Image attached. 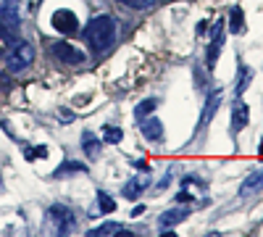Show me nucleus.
<instances>
[{"mask_svg":"<svg viewBox=\"0 0 263 237\" xmlns=\"http://www.w3.org/2000/svg\"><path fill=\"white\" fill-rule=\"evenodd\" d=\"M32 61H34V45H32V42H21V40H16L13 45H11V50H8L6 66H8L11 74H18V71H24Z\"/></svg>","mask_w":263,"mask_h":237,"instance_id":"obj_4","label":"nucleus"},{"mask_svg":"<svg viewBox=\"0 0 263 237\" xmlns=\"http://www.w3.org/2000/svg\"><path fill=\"white\" fill-rule=\"evenodd\" d=\"M258 153H260V156H263V142H260V145H258Z\"/></svg>","mask_w":263,"mask_h":237,"instance_id":"obj_28","label":"nucleus"},{"mask_svg":"<svg viewBox=\"0 0 263 237\" xmlns=\"http://www.w3.org/2000/svg\"><path fill=\"white\" fill-rule=\"evenodd\" d=\"M0 190H3V177H0Z\"/></svg>","mask_w":263,"mask_h":237,"instance_id":"obj_29","label":"nucleus"},{"mask_svg":"<svg viewBox=\"0 0 263 237\" xmlns=\"http://www.w3.org/2000/svg\"><path fill=\"white\" fill-rule=\"evenodd\" d=\"M50 56L58 58V61H63V63H71V66L84 61V53L79 48L69 45V42H53V45H50Z\"/></svg>","mask_w":263,"mask_h":237,"instance_id":"obj_6","label":"nucleus"},{"mask_svg":"<svg viewBox=\"0 0 263 237\" xmlns=\"http://www.w3.org/2000/svg\"><path fill=\"white\" fill-rule=\"evenodd\" d=\"M116 37V21L111 16H95L90 19V24L84 27V40L92 48V53H103L114 45Z\"/></svg>","mask_w":263,"mask_h":237,"instance_id":"obj_1","label":"nucleus"},{"mask_svg":"<svg viewBox=\"0 0 263 237\" xmlns=\"http://www.w3.org/2000/svg\"><path fill=\"white\" fill-rule=\"evenodd\" d=\"M74 227H77V224H74L71 208H66V206H50L42 232H45V234H69Z\"/></svg>","mask_w":263,"mask_h":237,"instance_id":"obj_3","label":"nucleus"},{"mask_svg":"<svg viewBox=\"0 0 263 237\" xmlns=\"http://www.w3.org/2000/svg\"><path fill=\"white\" fill-rule=\"evenodd\" d=\"M116 211V200L108 195V192H98V213H114Z\"/></svg>","mask_w":263,"mask_h":237,"instance_id":"obj_19","label":"nucleus"},{"mask_svg":"<svg viewBox=\"0 0 263 237\" xmlns=\"http://www.w3.org/2000/svg\"><path fill=\"white\" fill-rule=\"evenodd\" d=\"M27 161H34V158H45L48 156V148L45 145H34V148H27Z\"/></svg>","mask_w":263,"mask_h":237,"instance_id":"obj_22","label":"nucleus"},{"mask_svg":"<svg viewBox=\"0 0 263 237\" xmlns=\"http://www.w3.org/2000/svg\"><path fill=\"white\" fill-rule=\"evenodd\" d=\"M221 98H224L221 90H213V93H211V98H208V103H205V108H203V119H200V124H197V129H205V126L211 124V119H213L216 111H218V105H221Z\"/></svg>","mask_w":263,"mask_h":237,"instance_id":"obj_10","label":"nucleus"},{"mask_svg":"<svg viewBox=\"0 0 263 237\" xmlns=\"http://www.w3.org/2000/svg\"><path fill=\"white\" fill-rule=\"evenodd\" d=\"M187 200H190V192H187V190H182L179 195H177V203H187Z\"/></svg>","mask_w":263,"mask_h":237,"instance_id":"obj_25","label":"nucleus"},{"mask_svg":"<svg viewBox=\"0 0 263 237\" xmlns=\"http://www.w3.org/2000/svg\"><path fill=\"white\" fill-rule=\"evenodd\" d=\"M140 132H142V137L150 140V142H161V140H163V124H161L158 116H147V119L140 121Z\"/></svg>","mask_w":263,"mask_h":237,"instance_id":"obj_7","label":"nucleus"},{"mask_svg":"<svg viewBox=\"0 0 263 237\" xmlns=\"http://www.w3.org/2000/svg\"><path fill=\"white\" fill-rule=\"evenodd\" d=\"M84 171H87V166H84V163H79V161H71V158H69V161H63V163L53 171V177H58V179H61V177H71V174H84Z\"/></svg>","mask_w":263,"mask_h":237,"instance_id":"obj_15","label":"nucleus"},{"mask_svg":"<svg viewBox=\"0 0 263 237\" xmlns=\"http://www.w3.org/2000/svg\"><path fill=\"white\" fill-rule=\"evenodd\" d=\"M150 185V174L145 171V174H137V177H132L126 185H124V190H121V195L124 198H129V200H135L137 195H142L145 192V187Z\"/></svg>","mask_w":263,"mask_h":237,"instance_id":"obj_9","label":"nucleus"},{"mask_svg":"<svg viewBox=\"0 0 263 237\" xmlns=\"http://www.w3.org/2000/svg\"><path fill=\"white\" fill-rule=\"evenodd\" d=\"M221 45H224V21H218L213 27V40H211V48H208V66L211 69L216 66V58L221 53Z\"/></svg>","mask_w":263,"mask_h":237,"instance_id":"obj_11","label":"nucleus"},{"mask_svg":"<svg viewBox=\"0 0 263 237\" xmlns=\"http://www.w3.org/2000/svg\"><path fill=\"white\" fill-rule=\"evenodd\" d=\"M142 211H145V206H137L135 211H132V216H135V219H137V216H140V213H142Z\"/></svg>","mask_w":263,"mask_h":237,"instance_id":"obj_27","label":"nucleus"},{"mask_svg":"<svg viewBox=\"0 0 263 237\" xmlns=\"http://www.w3.org/2000/svg\"><path fill=\"white\" fill-rule=\"evenodd\" d=\"M258 190H263V169H255V171H250V174L245 177V182L239 185V195L248 198V195H253V192H258Z\"/></svg>","mask_w":263,"mask_h":237,"instance_id":"obj_12","label":"nucleus"},{"mask_svg":"<svg viewBox=\"0 0 263 237\" xmlns=\"http://www.w3.org/2000/svg\"><path fill=\"white\" fill-rule=\"evenodd\" d=\"M21 0H3L0 3V37L8 45L18 40V29H21Z\"/></svg>","mask_w":263,"mask_h":237,"instance_id":"obj_2","label":"nucleus"},{"mask_svg":"<svg viewBox=\"0 0 263 237\" xmlns=\"http://www.w3.org/2000/svg\"><path fill=\"white\" fill-rule=\"evenodd\" d=\"M208 32V24H205V21H200V24H197V34H205Z\"/></svg>","mask_w":263,"mask_h":237,"instance_id":"obj_26","label":"nucleus"},{"mask_svg":"<svg viewBox=\"0 0 263 237\" xmlns=\"http://www.w3.org/2000/svg\"><path fill=\"white\" fill-rule=\"evenodd\" d=\"M171 177H174V166H171V169L166 171V177H163V179L158 182V190H166V187H168V182H171Z\"/></svg>","mask_w":263,"mask_h":237,"instance_id":"obj_24","label":"nucleus"},{"mask_svg":"<svg viewBox=\"0 0 263 237\" xmlns=\"http://www.w3.org/2000/svg\"><path fill=\"white\" fill-rule=\"evenodd\" d=\"M250 79H253V71H250L248 66H239V74H237V84H234V93H237V98H239V95H242V93L248 90Z\"/></svg>","mask_w":263,"mask_h":237,"instance_id":"obj_18","label":"nucleus"},{"mask_svg":"<svg viewBox=\"0 0 263 237\" xmlns=\"http://www.w3.org/2000/svg\"><path fill=\"white\" fill-rule=\"evenodd\" d=\"M229 29L234 34H242L245 32V13H242V8H239V6H234L229 11Z\"/></svg>","mask_w":263,"mask_h":237,"instance_id":"obj_16","label":"nucleus"},{"mask_svg":"<svg viewBox=\"0 0 263 237\" xmlns=\"http://www.w3.org/2000/svg\"><path fill=\"white\" fill-rule=\"evenodd\" d=\"M250 121V108L245 103H234V108H232V132H242V129L248 126Z\"/></svg>","mask_w":263,"mask_h":237,"instance_id":"obj_13","label":"nucleus"},{"mask_svg":"<svg viewBox=\"0 0 263 237\" xmlns=\"http://www.w3.org/2000/svg\"><path fill=\"white\" fill-rule=\"evenodd\" d=\"M187 216H190V208H179V206H174V208L163 211L161 216H158V227H161V229H171V227L182 224Z\"/></svg>","mask_w":263,"mask_h":237,"instance_id":"obj_8","label":"nucleus"},{"mask_svg":"<svg viewBox=\"0 0 263 237\" xmlns=\"http://www.w3.org/2000/svg\"><path fill=\"white\" fill-rule=\"evenodd\" d=\"M116 232H124V227H121V224H116V222H108V224H103V227H95V229H90V232H87V237H100V234H116Z\"/></svg>","mask_w":263,"mask_h":237,"instance_id":"obj_20","label":"nucleus"},{"mask_svg":"<svg viewBox=\"0 0 263 237\" xmlns=\"http://www.w3.org/2000/svg\"><path fill=\"white\" fill-rule=\"evenodd\" d=\"M50 24H53V29H58L61 34H77V32H79V19H77V13L69 11V8L55 11L53 19H50Z\"/></svg>","mask_w":263,"mask_h":237,"instance_id":"obj_5","label":"nucleus"},{"mask_svg":"<svg viewBox=\"0 0 263 237\" xmlns=\"http://www.w3.org/2000/svg\"><path fill=\"white\" fill-rule=\"evenodd\" d=\"M82 150L87 153V158H98L100 150H103V142H100L92 132H84V135H82Z\"/></svg>","mask_w":263,"mask_h":237,"instance_id":"obj_14","label":"nucleus"},{"mask_svg":"<svg viewBox=\"0 0 263 237\" xmlns=\"http://www.w3.org/2000/svg\"><path fill=\"white\" fill-rule=\"evenodd\" d=\"M124 140V132L119 126H103V142H108V145H116V142H121Z\"/></svg>","mask_w":263,"mask_h":237,"instance_id":"obj_21","label":"nucleus"},{"mask_svg":"<svg viewBox=\"0 0 263 237\" xmlns=\"http://www.w3.org/2000/svg\"><path fill=\"white\" fill-rule=\"evenodd\" d=\"M119 3H124V6H129V8H135V11H145V8L153 6V0H119Z\"/></svg>","mask_w":263,"mask_h":237,"instance_id":"obj_23","label":"nucleus"},{"mask_svg":"<svg viewBox=\"0 0 263 237\" xmlns=\"http://www.w3.org/2000/svg\"><path fill=\"white\" fill-rule=\"evenodd\" d=\"M156 108H158V100H156V98H147V100L137 103V108H135V119H137V121H142V119H147Z\"/></svg>","mask_w":263,"mask_h":237,"instance_id":"obj_17","label":"nucleus"}]
</instances>
